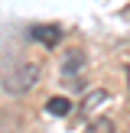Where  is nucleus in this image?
Here are the masks:
<instances>
[{"mask_svg": "<svg viewBox=\"0 0 130 133\" xmlns=\"http://www.w3.org/2000/svg\"><path fill=\"white\" fill-rule=\"evenodd\" d=\"M46 114H52V117H68L72 114V101H68V97H49V101H46Z\"/></svg>", "mask_w": 130, "mask_h": 133, "instance_id": "nucleus-4", "label": "nucleus"}, {"mask_svg": "<svg viewBox=\"0 0 130 133\" xmlns=\"http://www.w3.org/2000/svg\"><path fill=\"white\" fill-rule=\"evenodd\" d=\"M84 133H117V130H114V120H107V117H98V120H91L88 127H84Z\"/></svg>", "mask_w": 130, "mask_h": 133, "instance_id": "nucleus-5", "label": "nucleus"}, {"mask_svg": "<svg viewBox=\"0 0 130 133\" xmlns=\"http://www.w3.org/2000/svg\"><path fill=\"white\" fill-rule=\"evenodd\" d=\"M29 36L36 39V42H42L46 49H55V45L65 39V32H62V26H58V23H39V26H32V29H29Z\"/></svg>", "mask_w": 130, "mask_h": 133, "instance_id": "nucleus-2", "label": "nucleus"}, {"mask_svg": "<svg viewBox=\"0 0 130 133\" xmlns=\"http://www.w3.org/2000/svg\"><path fill=\"white\" fill-rule=\"evenodd\" d=\"M84 65H88V55H84L81 49H68L62 55V62H58V71H62V78H75Z\"/></svg>", "mask_w": 130, "mask_h": 133, "instance_id": "nucleus-3", "label": "nucleus"}, {"mask_svg": "<svg viewBox=\"0 0 130 133\" xmlns=\"http://www.w3.org/2000/svg\"><path fill=\"white\" fill-rule=\"evenodd\" d=\"M39 75H42V68H39L36 62H23L16 65V68H10L3 78H0V84H3L6 94H26V91H32L39 84Z\"/></svg>", "mask_w": 130, "mask_h": 133, "instance_id": "nucleus-1", "label": "nucleus"}]
</instances>
